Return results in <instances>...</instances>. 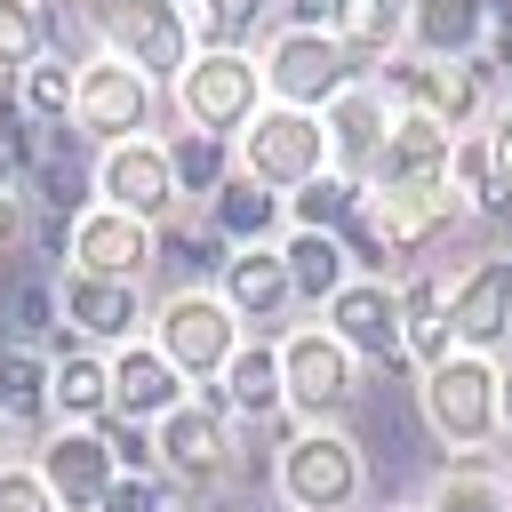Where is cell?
<instances>
[{"mask_svg":"<svg viewBox=\"0 0 512 512\" xmlns=\"http://www.w3.org/2000/svg\"><path fill=\"white\" fill-rule=\"evenodd\" d=\"M448 224H464V200H456V192H416V184H360V192H352V216L336 224V240H344L352 272H376V280H392V272H416Z\"/></svg>","mask_w":512,"mask_h":512,"instance_id":"1","label":"cell"},{"mask_svg":"<svg viewBox=\"0 0 512 512\" xmlns=\"http://www.w3.org/2000/svg\"><path fill=\"white\" fill-rule=\"evenodd\" d=\"M496 384H504V368H496L488 352L448 344L440 360H424V376H416V408H424V424H432V440H440L448 456H472V448H488V440L504 432V416H496Z\"/></svg>","mask_w":512,"mask_h":512,"instance_id":"2","label":"cell"},{"mask_svg":"<svg viewBox=\"0 0 512 512\" xmlns=\"http://www.w3.org/2000/svg\"><path fill=\"white\" fill-rule=\"evenodd\" d=\"M376 88H384L392 112H432L456 136L480 128L488 104H496V72L480 56H416V48H400V56L376 64Z\"/></svg>","mask_w":512,"mask_h":512,"instance_id":"3","label":"cell"},{"mask_svg":"<svg viewBox=\"0 0 512 512\" xmlns=\"http://www.w3.org/2000/svg\"><path fill=\"white\" fill-rule=\"evenodd\" d=\"M168 104H176V120L184 128H200V136H240L248 120H256V104H264V72H256V56L248 48H224V40H200L192 48V64L168 80Z\"/></svg>","mask_w":512,"mask_h":512,"instance_id":"4","label":"cell"},{"mask_svg":"<svg viewBox=\"0 0 512 512\" xmlns=\"http://www.w3.org/2000/svg\"><path fill=\"white\" fill-rule=\"evenodd\" d=\"M80 24L96 32V48H112V56H128L144 80H176L184 64H192V16H184V0H80Z\"/></svg>","mask_w":512,"mask_h":512,"instance_id":"5","label":"cell"},{"mask_svg":"<svg viewBox=\"0 0 512 512\" xmlns=\"http://www.w3.org/2000/svg\"><path fill=\"white\" fill-rule=\"evenodd\" d=\"M272 480H280L288 512H352L360 488H368V464H360V440L344 424H304V432L280 440Z\"/></svg>","mask_w":512,"mask_h":512,"instance_id":"6","label":"cell"},{"mask_svg":"<svg viewBox=\"0 0 512 512\" xmlns=\"http://www.w3.org/2000/svg\"><path fill=\"white\" fill-rule=\"evenodd\" d=\"M152 120H160V80H144L128 56L88 48L72 64V136L120 144V136H152Z\"/></svg>","mask_w":512,"mask_h":512,"instance_id":"7","label":"cell"},{"mask_svg":"<svg viewBox=\"0 0 512 512\" xmlns=\"http://www.w3.org/2000/svg\"><path fill=\"white\" fill-rule=\"evenodd\" d=\"M328 168V128L320 112H296V104H256V120L232 136V176L264 184V192H296Z\"/></svg>","mask_w":512,"mask_h":512,"instance_id":"8","label":"cell"},{"mask_svg":"<svg viewBox=\"0 0 512 512\" xmlns=\"http://www.w3.org/2000/svg\"><path fill=\"white\" fill-rule=\"evenodd\" d=\"M144 336L168 352V368H176L184 384H216V368L232 360V344H240L248 328H240V312H232L216 288H168V296L152 304Z\"/></svg>","mask_w":512,"mask_h":512,"instance_id":"9","label":"cell"},{"mask_svg":"<svg viewBox=\"0 0 512 512\" xmlns=\"http://www.w3.org/2000/svg\"><path fill=\"white\" fill-rule=\"evenodd\" d=\"M280 400H288L304 424H336V416L360 400V360L328 336V320L280 336Z\"/></svg>","mask_w":512,"mask_h":512,"instance_id":"10","label":"cell"},{"mask_svg":"<svg viewBox=\"0 0 512 512\" xmlns=\"http://www.w3.org/2000/svg\"><path fill=\"white\" fill-rule=\"evenodd\" d=\"M152 464H160L168 480H184L192 496L224 488V480L240 472V448H232V416H224V400H176V408L152 424Z\"/></svg>","mask_w":512,"mask_h":512,"instance_id":"11","label":"cell"},{"mask_svg":"<svg viewBox=\"0 0 512 512\" xmlns=\"http://www.w3.org/2000/svg\"><path fill=\"white\" fill-rule=\"evenodd\" d=\"M256 72H264V96H272V104L320 112L344 80H360V56H352V48H336L320 24H288V32H272V40H264Z\"/></svg>","mask_w":512,"mask_h":512,"instance_id":"12","label":"cell"},{"mask_svg":"<svg viewBox=\"0 0 512 512\" xmlns=\"http://www.w3.org/2000/svg\"><path fill=\"white\" fill-rule=\"evenodd\" d=\"M96 200L104 208H128V216H144V224H168L176 208H184V192H176V160H168V144L160 136H120V144H96Z\"/></svg>","mask_w":512,"mask_h":512,"instance_id":"13","label":"cell"},{"mask_svg":"<svg viewBox=\"0 0 512 512\" xmlns=\"http://www.w3.org/2000/svg\"><path fill=\"white\" fill-rule=\"evenodd\" d=\"M160 264V224L128 216V208H80L64 224V272H104V280H144Z\"/></svg>","mask_w":512,"mask_h":512,"instance_id":"14","label":"cell"},{"mask_svg":"<svg viewBox=\"0 0 512 512\" xmlns=\"http://www.w3.org/2000/svg\"><path fill=\"white\" fill-rule=\"evenodd\" d=\"M320 312H328V336H336L360 368H392V360H408V336H400V280L352 272Z\"/></svg>","mask_w":512,"mask_h":512,"instance_id":"15","label":"cell"},{"mask_svg":"<svg viewBox=\"0 0 512 512\" xmlns=\"http://www.w3.org/2000/svg\"><path fill=\"white\" fill-rule=\"evenodd\" d=\"M56 312H64V328H72L80 344H96V352L136 344L144 320H152L144 280H104V272H64V280H56Z\"/></svg>","mask_w":512,"mask_h":512,"instance_id":"16","label":"cell"},{"mask_svg":"<svg viewBox=\"0 0 512 512\" xmlns=\"http://www.w3.org/2000/svg\"><path fill=\"white\" fill-rule=\"evenodd\" d=\"M448 344L488 360L512 344V256H480L448 280Z\"/></svg>","mask_w":512,"mask_h":512,"instance_id":"17","label":"cell"},{"mask_svg":"<svg viewBox=\"0 0 512 512\" xmlns=\"http://www.w3.org/2000/svg\"><path fill=\"white\" fill-rule=\"evenodd\" d=\"M320 128H328V168L352 176V184H368V176H376V152H384V128H392V104H384L376 72L344 80V88L320 104Z\"/></svg>","mask_w":512,"mask_h":512,"instance_id":"18","label":"cell"},{"mask_svg":"<svg viewBox=\"0 0 512 512\" xmlns=\"http://www.w3.org/2000/svg\"><path fill=\"white\" fill-rule=\"evenodd\" d=\"M40 480L56 488V504L64 512H88L104 488H112V472H120V456H112V440H104V424H56L48 440H40Z\"/></svg>","mask_w":512,"mask_h":512,"instance_id":"19","label":"cell"},{"mask_svg":"<svg viewBox=\"0 0 512 512\" xmlns=\"http://www.w3.org/2000/svg\"><path fill=\"white\" fill-rule=\"evenodd\" d=\"M504 24H512V0H408L416 56H488Z\"/></svg>","mask_w":512,"mask_h":512,"instance_id":"20","label":"cell"},{"mask_svg":"<svg viewBox=\"0 0 512 512\" xmlns=\"http://www.w3.org/2000/svg\"><path fill=\"white\" fill-rule=\"evenodd\" d=\"M448 152H456V128H440L432 112H392V128H384V152H376V176H368V184L456 192V184H448Z\"/></svg>","mask_w":512,"mask_h":512,"instance_id":"21","label":"cell"},{"mask_svg":"<svg viewBox=\"0 0 512 512\" xmlns=\"http://www.w3.org/2000/svg\"><path fill=\"white\" fill-rule=\"evenodd\" d=\"M216 296L240 312V328H272L296 312V288H288V264H280V240H240L224 256V280Z\"/></svg>","mask_w":512,"mask_h":512,"instance_id":"22","label":"cell"},{"mask_svg":"<svg viewBox=\"0 0 512 512\" xmlns=\"http://www.w3.org/2000/svg\"><path fill=\"white\" fill-rule=\"evenodd\" d=\"M104 360H112V416H128V424H160V416L184 400V376L168 368V352H160L152 336L120 344V352H104Z\"/></svg>","mask_w":512,"mask_h":512,"instance_id":"23","label":"cell"},{"mask_svg":"<svg viewBox=\"0 0 512 512\" xmlns=\"http://www.w3.org/2000/svg\"><path fill=\"white\" fill-rule=\"evenodd\" d=\"M216 400H224L232 416H256V424L280 416V408H288V400H280V336H264V328L240 336L232 360L216 368Z\"/></svg>","mask_w":512,"mask_h":512,"instance_id":"24","label":"cell"},{"mask_svg":"<svg viewBox=\"0 0 512 512\" xmlns=\"http://www.w3.org/2000/svg\"><path fill=\"white\" fill-rule=\"evenodd\" d=\"M320 32L360 64H384L408 48V0H320Z\"/></svg>","mask_w":512,"mask_h":512,"instance_id":"25","label":"cell"},{"mask_svg":"<svg viewBox=\"0 0 512 512\" xmlns=\"http://www.w3.org/2000/svg\"><path fill=\"white\" fill-rule=\"evenodd\" d=\"M280 264H288L296 304H328V296L352 280L344 240H336V232H312V224H288V232H280Z\"/></svg>","mask_w":512,"mask_h":512,"instance_id":"26","label":"cell"},{"mask_svg":"<svg viewBox=\"0 0 512 512\" xmlns=\"http://www.w3.org/2000/svg\"><path fill=\"white\" fill-rule=\"evenodd\" d=\"M48 400H56L64 424H104V416H112V360H104L96 344L56 352V360H48Z\"/></svg>","mask_w":512,"mask_h":512,"instance_id":"27","label":"cell"},{"mask_svg":"<svg viewBox=\"0 0 512 512\" xmlns=\"http://www.w3.org/2000/svg\"><path fill=\"white\" fill-rule=\"evenodd\" d=\"M424 512H512V472L488 464V448L448 456V472L424 488Z\"/></svg>","mask_w":512,"mask_h":512,"instance_id":"28","label":"cell"},{"mask_svg":"<svg viewBox=\"0 0 512 512\" xmlns=\"http://www.w3.org/2000/svg\"><path fill=\"white\" fill-rule=\"evenodd\" d=\"M448 280L456 272H432V264H416L400 280V336H408V360L416 368L448 352Z\"/></svg>","mask_w":512,"mask_h":512,"instance_id":"29","label":"cell"},{"mask_svg":"<svg viewBox=\"0 0 512 512\" xmlns=\"http://www.w3.org/2000/svg\"><path fill=\"white\" fill-rule=\"evenodd\" d=\"M0 424H8V432H40V424H56V400H48V352H40V344H8V352H0Z\"/></svg>","mask_w":512,"mask_h":512,"instance_id":"30","label":"cell"},{"mask_svg":"<svg viewBox=\"0 0 512 512\" xmlns=\"http://www.w3.org/2000/svg\"><path fill=\"white\" fill-rule=\"evenodd\" d=\"M280 192H264V184H248V176H224L216 192H208V224H216V240L224 248H240V240H280Z\"/></svg>","mask_w":512,"mask_h":512,"instance_id":"31","label":"cell"},{"mask_svg":"<svg viewBox=\"0 0 512 512\" xmlns=\"http://www.w3.org/2000/svg\"><path fill=\"white\" fill-rule=\"evenodd\" d=\"M16 112L32 128H64L72 120V56L64 48H40L24 72H16Z\"/></svg>","mask_w":512,"mask_h":512,"instance_id":"32","label":"cell"},{"mask_svg":"<svg viewBox=\"0 0 512 512\" xmlns=\"http://www.w3.org/2000/svg\"><path fill=\"white\" fill-rule=\"evenodd\" d=\"M352 176H336V168H320L312 184H296V192H280V208H288V224H312V232H336L344 216H352Z\"/></svg>","mask_w":512,"mask_h":512,"instance_id":"33","label":"cell"},{"mask_svg":"<svg viewBox=\"0 0 512 512\" xmlns=\"http://www.w3.org/2000/svg\"><path fill=\"white\" fill-rule=\"evenodd\" d=\"M168 160H176V192H200V200L232 176V144H224V136H200V128H184V136L168 144Z\"/></svg>","mask_w":512,"mask_h":512,"instance_id":"34","label":"cell"},{"mask_svg":"<svg viewBox=\"0 0 512 512\" xmlns=\"http://www.w3.org/2000/svg\"><path fill=\"white\" fill-rule=\"evenodd\" d=\"M184 16H192V32H200V40H224V48H240V40H248V32L272 16V0H192Z\"/></svg>","mask_w":512,"mask_h":512,"instance_id":"35","label":"cell"},{"mask_svg":"<svg viewBox=\"0 0 512 512\" xmlns=\"http://www.w3.org/2000/svg\"><path fill=\"white\" fill-rule=\"evenodd\" d=\"M480 152H488V208L480 216H504L512 208V104L496 120H480Z\"/></svg>","mask_w":512,"mask_h":512,"instance_id":"36","label":"cell"},{"mask_svg":"<svg viewBox=\"0 0 512 512\" xmlns=\"http://www.w3.org/2000/svg\"><path fill=\"white\" fill-rule=\"evenodd\" d=\"M0 512H64V504H56V488L40 480V464L0 456Z\"/></svg>","mask_w":512,"mask_h":512,"instance_id":"37","label":"cell"},{"mask_svg":"<svg viewBox=\"0 0 512 512\" xmlns=\"http://www.w3.org/2000/svg\"><path fill=\"white\" fill-rule=\"evenodd\" d=\"M88 512H168V488H160V472H112V488Z\"/></svg>","mask_w":512,"mask_h":512,"instance_id":"38","label":"cell"},{"mask_svg":"<svg viewBox=\"0 0 512 512\" xmlns=\"http://www.w3.org/2000/svg\"><path fill=\"white\" fill-rule=\"evenodd\" d=\"M56 328H64L56 288H48V280H24V288H16V344H40V336H56Z\"/></svg>","mask_w":512,"mask_h":512,"instance_id":"39","label":"cell"},{"mask_svg":"<svg viewBox=\"0 0 512 512\" xmlns=\"http://www.w3.org/2000/svg\"><path fill=\"white\" fill-rule=\"evenodd\" d=\"M16 232H24V184H8V176H0V248H8Z\"/></svg>","mask_w":512,"mask_h":512,"instance_id":"40","label":"cell"},{"mask_svg":"<svg viewBox=\"0 0 512 512\" xmlns=\"http://www.w3.org/2000/svg\"><path fill=\"white\" fill-rule=\"evenodd\" d=\"M496 416H504V432H512V368H504V384H496Z\"/></svg>","mask_w":512,"mask_h":512,"instance_id":"41","label":"cell"},{"mask_svg":"<svg viewBox=\"0 0 512 512\" xmlns=\"http://www.w3.org/2000/svg\"><path fill=\"white\" fill-rule=\"evenodd\" d=\"M504 104H512V72H504Z\"/></svg>","mask_w":512,"mask_h":512,"instance_id":"42","label":"cell"},{"mask_svg":"<svg viewBox=\"0 0 512 512\" xmlns=\"http://www.w3.org/2000/svg\"><path fill=\"white\" fill-rule=\"evenodd\" d=\"M400 512H424V504H400Z\"/></svg>","mask_w":512,"mask_h":512,"instance_id":"43","label":"cell"},{"mask_svg":"<svg viewBox=\"0 0 512 512\" xmlns=\"http://www.w3.org/2000/svg\"><path fill=\"white\" fill-rule=\"evenodd\" d=\"M0 80H8V72H0Z\"/></svg>","mask_w":512,"mask_h":512,"instance_id":"44","label":"cell"}]
</instances>
